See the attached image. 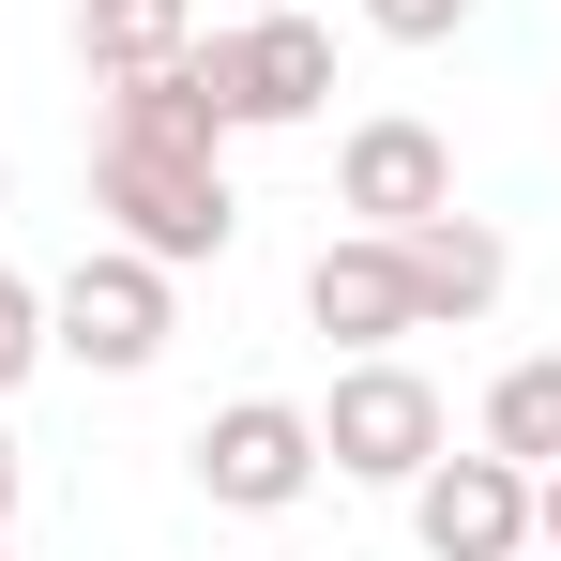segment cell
I'll list each match as a JSON object with an SVG mask.
<instances>
[{"label":"cell","instance_id":"cell-1","mask_svg":"<svg viewBox=\"0 0 561 561\" xmlns=\"http://www.w3.org/2000/svg\"><path fill=\"white\" fill-rule=\"evenodd\" d=\"M92 213H106V243H137V259H168V274H197V259L243 243L228 122H213V92H197L183 61L92 106Z\"/></svg>","mask_w":561,"mask_h":561},{"label":"cell","instance_id":"cell-2","mask_svg":"<svg viewBox=\"0 0 561 561\" xmlns=\"http://www.w3.org/2000/svg\"><path fill=\"white\" fill-rule=\"evenodd\" d=\"M183 77L213 92L228 137H304V122L334 106V31H319L304 0H274V15H213V31L183 46Z\"/></svg>","mask_w":561,"mask_h":561},{"label":"cell","instance_id":"cell-3","mask_svg":"<svg viewBox=\"0 0 561 561\" xmlns=\"http://www.w3.org/2000/svg\"><path fill=\"white\" fill-rule=\"evenodd\" d=\"M440 440H456V410H440V379L410 365V350H350V365H334V394H319V470L410 485Z\"/></svg>","mask_w":561,"mask_h":561},{"label":"cell","instance_id":"cell-4","mask_svg":"<svg viewBox=\"0 0 561 561\" xmlns=\"http://www.w3.org/2000/svg\"><path fill=\"white\" fill-rule=\"evenodd\" d=\"M168 259H137V243H92L77 274L46 288V350L61 365H92V379H137V365H168Z\"/></svg>","mask_w":561,"mask_h":561},{"label":"cell","instance_id":"cell-5","mask_svg":"<svg viewBox=\"0 0 561 561\" xmlns=\"http://www.w3.org/2000/svg\"><path fill=\"white\" fill-rule=\"evenodd\" d=\"M183 470H197L213 516H288V501L319 485V410H304V394H228L183 440Z\"/></svg>","mask_w":561,"mask_h":561},{"label":"cell","instance_id":"cell-6","mask_svg":"<svg viewBox=\"0 0 561 561\" xmlns=\"http://www.w3.org/2000/svg\"><path fill=\"white\" fill-rule=\"evenodd\" d=\"M394 501H410V547H425V561H531V470L485 456V440H470V456L440 440Z\"/></svg>","mask_w":561,"mask_h":561},{"label":"cell","instance_id":"cell-7","mask_svg":"<svg viewBox=\"0 0 561 561\" xmlns=\"http://www.w3.org/2000/svg\"><path fill=\"white\" fill-rule=\"evenodd\" d=\"M334 213H350V228H425V213H456V137L410 122V106L350 122V137H334Z\"/></svg>","mask_w":561,"mask_h":561},{"label":"cell","instance_id":"cell-8","mask_svg":"<svg viewBox=\"0 0 561 561\" xmlns=\"http://www.w3.org/2000/svg\"><path fill=\"white\" fill-rule=\"evenodd\" d=\"M304 319H319L334 350H410V334H425V304H410L394 228H334V243L304 259Z\"/></svg>","mask_w":561,"mask_h":561},{"label":"cell","instance_id":"cell-9","mask_svg":"<svg viewBox=\"0 0 561 561\" xmlns=\"http://www.w3.org/2000/svg\"><path fill=\"white\" fill-rule=\"evenodd\" d=\"M394 259H410L425 334H470V319L516 288V259H501V228H485V213H425V228H394Z\"/></svg>","mask_w":561,"mask_h":561},{"label":"cell","instance_id":"cell-10","mask_svg":"<svg viewBox=\"0 0 561 561\" xmlns=\"http://www.w3.org/2000/svg\"><path fill=\"white\" fill-rule=\"evenodd\" d=\"M183 46H197V0H77V61H92V92L168 77Z\"/></svg>","mask_w":561,"mask_h":561},{"label":"cell","instance_id":"cell-11","mask_svg":"<svg viewBox=\"0 0 561 561\" xmlns=\"http://www.w3.org/2000/svg\"><path fill=\"white\" fill-rule=\"evenodd\" d=\"M485 456H516V470L561 456V350H531V365L485 379Z\"/></svg>","mask_w":561,"mask_h":561},{"label":"cell","instance_id":"cell-12","mask_svg":"<svg viewBox=\"0 0 561 561\" xmlns=\"http://www.w3.org/2000/svg\"><path fill=\"white\" fill-rule=\"evenodd\" d=\"M31 365H46V288H31V274H0V394H15Z\"/></svg>","mask_w":561,"mask_h":561},{"label":"cell","instance_id":"cell-13","mask_svg":"<svg viewBox=\"0 0 561 561\" xmlns=\"http://www.w3.org/2000/svg\"><path fill=\"white\" fill-rule=\"evenodd\" d=\"M365 31H379V46H456L470 0H365Z\"/></svg>","mask_w":561,"mask_h":561},{"label":"cell","instance_id":"cell-14","mask_svg":"<svg viewBox=\"0 0 561 561\" xmlns=\"http://www.w3.org/2000/svg\"><path fill=\"white\" fill-rule=\"evenodd\" d=\"M531 547H561V456L531 470Z\"/></svg>","mask_w":561,"mask_h":561},{"label":"cell","instance_id":"cell-15","mask_svg":"<svg viewBox=\"0 0 561 561\" xmlns=\"http://www.w3.org/2000/svg\"><path fill=\"white\" fill-rule=\"evenodd\" d=\"M0 531H15V425H0Z\"/></svg>","mask_w":561,"mask_h":561},{"label":"cell","instance_id":"cell-16","mask_svg":"<svg viewBox=\"0 0 561 561\" xmlns=\"http://www.w3.org/2000/svg\"><path fill=\"white\" fill-rule=\"evenodd\" d=\"M197 15H274V0H197Z\"/></svg>","mask_w":561,"mask_h":561},{"label":"cell","instance_id":"cell-17","mask_svg":"<svg viewBox=\"0 0 561 561\" xmlns=\"http://www.w3.org/2000/svg\"><path fill=\"white\" fill-rule=\"evenodd\" d=\"M259 561H304V547H259Z\"/></svg>","mask_w":561,"mask_h":561},{"label":"cell","instance_id":"cell-18","mask_svg":"<svg viewBox=\"0 0 561 561\" xmlns=\"http://www.w3.org/2000/svg\"><path fill=\"white\" fill-rule=\"evenodd\" d=\"M547 561H561V547H547Z\"/></svg>","mask_w":561,"mask_h":561}]
</instances>
